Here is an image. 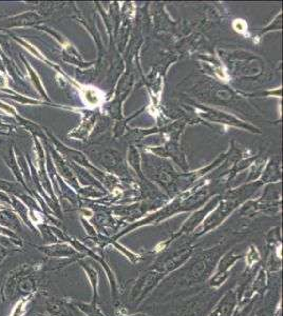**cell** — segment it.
Wrapping results in <instances>:
<instances>
[{"instance_id": "cell-5", "label": "cell", "mask_w": 283, "mask_h": 316, "mask_svg": "<svg viewBox=\"0 0 283 316\" xmlns=\"http://www.w3.org/2000/svg\"><path fill=\"white\" fill-rule=\"evenodd\" d=\"M129 316H148V315H145V314H133V315H129Z\"/></svg>"}, {"instance_id": "cell-1", "label": "cell", "mask_w": 283, "mask_h": 316, "mask_svg": "<svg viewBox=\"0 0 283 316\" xmlns=\"http://www.w3.org/2000/svg\"><path fill=\"white\" fill-rule=\"evenodd\" d=\"M81 267L84 268L88 277H89L91 287L93 290V300L91 303H94V305H97V297H98V292H97V287H98V273L97 271L94 269L92 266L86 265V264H81Z\"/></svg>"}, {"instance_id": "cell-4", "label": "cell", "mask_w": 283, "mask_h": 316, "mask_svg": "<svg viewBox=\"0 0 283 316\" xmlns=\"http://www.w3.org/2000/svg\"><path fill=\"white\" fill-rule=\"evenodd\" d=\"M234 28L237 32L243 33L246 29V25L243 20H235L234 22Z\"/></svg>"}, {"instance_id": "cell-3", "label": "cell", "mask_w": 283, "mask_h": 316, "mask_svg": "<svg viewBox=\"0 0 283 316\" xmlns=\"http://www.w3.org/2000/svg\"><path fill=\"white\" fill-rule=\"evenodd\" d=\"M76 305L84 312L87 316H106L102 313L101 310L98 309L97 305H94V303H89V305H86V303H79L76 302Z\"/></svg>"}, {"instance_id": "cell-2", "label": "cell", "mask_w": 283, "mask_h": 316, "mask_svg": "<svg viewBox=\"0 0 283 316\" xmlns=\"http://www.w3.org/2000/svg\"><path fill=\"white\" fill-rule=\"evenodd\" d=\"M233 300L234 297L231 294H227L225 297H224L223 301H221L220 306L218 307L216 311L211 314V316H227L229 313V309L233 307Z\"/></svg>"}]
</instances>
